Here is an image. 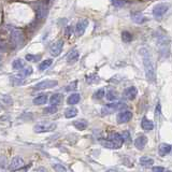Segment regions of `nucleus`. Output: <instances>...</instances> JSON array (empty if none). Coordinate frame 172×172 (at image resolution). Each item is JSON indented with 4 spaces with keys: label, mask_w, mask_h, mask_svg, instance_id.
<instances>
[{
    "label": "nucleus",
    "mask_w": 172,
    "mask_h": 172,
    "mask_svg": "<svg viewBox=\"0 0 172 172\" xmlns=\"http://www.w3.org/2000/svg\"><path fill=\"white\" fill-rule=\"evenodd\" d=\"M140 54L143 59V65H144V70H145V75L150 82L155 81V66L154 62L152 60V56H151L150 52L146 48H141Z\"/></svg>",
    "instance_id": "1"
},
{
    "label": "nucleus",
    "mask_w": 172,
    "mask_h": 172,
    "mask_svg": "<svg viewBox=\"0 0 172 172\" xmlns=\"http://www.w3.org/2000/svg\"><path fill=\"white\" fill-rule=\"evenodd\" d=\"M10 41L13 48H17L24 41V32L20 29H13L10 34Z\"/></svg>",
    "instance_id": "2"
},
{
    "label": "nucleus",
    "mask_w": 172,
    "mask_h": 172,
    "mask_svg": "<svg viewBox=\"0 0 172 172\" xmlns=\"http://www.w3.org/2000/svg\"><path fill=\"white\" fill-rule=\"evenodd\" d=\"M125 104L123 103V102H112V103H108L106 104V106L102 108L101 110V113L102 115H109L111 114V113L115 112V111H118L120 110V109H124L125 108Z\"/></svg>",
    "instance_id": "3"
},
{
    "label": "nucleus",
    "mask_w": 172,
    "mask_h": 172,
    "mask_svg": "<svg viewBox=\"0 0 172 172\" xmlns=\"http://www.w3.org/2000/svg\"><path fill=\"white\" fill-rule=\"evenodd\" d=\"M169 8H170L169 3H166V2H164V3H158L153 9V15L156 18L162 17L167 13V11L169 10Z\"/></svg>",
    "instance_id": "4"
},
{
    "label": "nucleus",
    "mask_w": 172,
    "mask_h": 172,
    "mask_svg": "<svg viewBox=\"0 0 172 172\" xmlns=\"http://www.w3.org/2000/svg\"><path fill=\"white\" fill-rule=\"evenodd\" d=\"M57 81L55 80H44L42 82L38 83V84L34 85V90H43V89H48V88H53L55 86H57Z\"/></svg>",
    "instance_id": "5"
},
{
    "label": "nucleus",
    "mask_w": 172,
    "mask_h": 172,
    "mask_svg": "<svg viewBox=\"0 0 172 172\" xmlns=\"http://www.w3.org/2000/svg\"><path fill=\"white\" fill-rule=\"evenodd\" d=\"M48 13V8L46 7V3L44 2H41V3H38L36 8V15L38 20H41V18H45L46 15Z\"/></svg>",
    "instance_id": "6"
},
{
    "label": "nucleus",
    "mask_w": 172,
    "mask_h": 172,
    "mask_svg": "<svg viewBox=\"0 0 172 172\" xmlns=\"http://www.w3.org/2000/svg\"><path fill=\"white\" fill-rule=\"evenodd\" d=\"M132 118V112L129 110H125V111H120V113L117 114V123L118 124H124V123L129 122L130 120Z\"/></svg>",
    "instance_id": "7"
},
{
    "label": "nucleus",
    "mask_w": 172,
    "mask_h": 172,
    "mask_svg": "<svg viewBox=\"0 0 172 172\" xmlns=\"http://www.w3.org/2000/svg\"><path fill=\"white\" fill-rule=\"evenodd\" d=\"M24 165H25L24 160H23L20 157L16 156V157L13 158L12 160H11V162H10V166H9V170H10V171H15V170H18V169L23 168V167H24Z\"/></svg>",
    "instance_id": "8"
},
{
    "label": "nucleus",
    "mask_w": 172,
    "mask_h": 172,
    "mask_svg": "<svg viewBox=\"0 0 172 172\" xmlns=\"http://www.w3.org/2000/svg\"><path fill=\"white\" fill-rule=\"evenodd\" d=\"M34 131H36L37 134L53 131L54 129H56V124L53 123V124H46V125H37V126H34Z\"/></svg>",
    "instance_id": "9"
},
{
    "label": "nucleus",
    "mask_w": 172,
    "mask_h": 172,
    "mask_svg": "<svg viewBox=\"0 0 172 172\" xmlns=\"http://www.w3.org/2000/svg\"><path fill=\"white\" fill-rule=\"evenodd\" d=\"M123 95H124L125 98L128 99V100H134L137 97V95H138V89H137L136 86H129V87H127L126 89L124 90Z\"/></svg>",
    "instance_id": "10"
},
{
    "label": "nucleus",
    "mask_w": 172,
    "mask_h": 172,
    "mask_svg": "<svg viewBox=\"0 0 172 172\" xmlns=\"http://www.w3.org/2000/svg\"><path fill=\"white\" fill-rule=\"evenodd\" d=\"M109 140L112 141V142L117 146V148L122 147L123 143L125 142L124 139H123V136L120 134H117V132H112V134L109 136Z\"/></svg>",
    "instance_id": "11"
},
{
    "label": "nucleus",
    "mask_w": 172,
    "mask_h": 172,
    "mask_svg": "<svg viewBox=\"0 0 172 172\" xmlns=\"http://www.w3.org/2000/svg\"><path fill=\"white\" fill-rule=\"evenodd\" d=\"M62 48H64V41L62 40H57L56 42L52 45V48H51V55L52 56H58V55L60 54V52L62 51Z\"/></svg>",
    "instance_id": "12"
},
{
    "label": "nucleus",
    "mask_w": 172,
    "mask_h": 172,
    "mask_svg": "<svg viewBox=\"0 0 172 172\" xmlns=\"http://www.w3.org/2000/svg\"><path fill=\"white\" fill-rule=\"evenodd\" d=\"M87 25H88V20H80V22H79L78 24H76V26H75V34H76V36H79V37L83 36V34H84V31H85L86 27H87Z\"/></svg>",
    "instance_id": "13"
},
{
    "label": "nucleus",
    "mask_w": 172,
    "mask_h": 172,
    "mask_svg": "<svg viewBox=\"0 0 172 172\" xmlns=\"http://www.w3.org/2000/svg\"><path fill=\"white\" fill-rule=\"evenodd\" d=\"M147 142V138L145 136H139L138 138L134 140V146H136L138 150H143L144 146L146 145Z\"/></svg>",
    "instance_id": "14"
},
{
    "label": "nucleus",
    "mask_w": 172,
    "mask_h": 172,
    "mask_svg": "<svg viewBox=\"0 0 172 172\" xmlns=\"http://www.w3.org/2000/svg\"><path fill=\"white\" fill-rule=\"evenodd\" d=\"M131 20H132V22H134L136 24H142L144 20H145V17H144L141 12H132Z\"/></svg>",
    "instance_id": "15"
},
{
    "label": "nucleus",
    "mask_w": 172,
    "mask_h": 172,
    "mask_svg": "<svg viewBox=\"0 0 172 172\" xmlns=\"http://www.w3.org/2000/svg\"><path fill=\"white\" fill-rule=\"evenodd\" d=\"M73 126L75 127L78 130H85L86 128H87L88 126V123L86 122L85 120H74L73 122Z\"/></svg>",
    "instance_id": "16"
},
{
    "label": "nucleus",
    "mask_w": 172,
    "mask_h": 172,
    "mask_svg": "<svg viewBox=\"0 0 172 172\" xmlns=\"http://www.w3.org/2000/svg\"><path fill=\"white\" fill-rule=\"evenodd\" d=\"M62 99H64V96L61 94H54L52 95V97L50 98V102H51V106H56L59 103H61Z\"/></svg>",
    "instance_id": "17"
},
{
    "label": "nucleus",
    "mask_w": 172,
    "mask_h": 172,
    "mask_svg": "<svg viewBox=\"0 0 172 172\" xmlns=\"http://www.w3.org/2000/svg\"><path fill=\"white\" fill-rule=\"evenodd\" d=\"M81 100V96L80 94H76V93H74V94H71L70 96L68 97V99H67V103L70 104V106H74V104L79 103V101Z\"/></svg>",
    "instance_id": "18"
},
{
    "label": "nucleus",
    "mask_w": 172,
    "mask_h": 172,
    "mask_svg": "<svg viewBox=\"0 0 172 172\" xmlns=\"http://www.w3.org/2000/svg\"><path fill=\"white\" fill-rule=\"evenodd\" d=\"M79 57H80V54H79V52L76 50H72L70 53L68 54V56H67V61L70 62H75L76 60L79 59Z\"/></svg>",
    "instance_id": "19"
},
{
    "label": "nucleus",
    "mask_w": 172,
    "mask_h": 172,
    "mask_svg": "<svg viewBox=\"0 0 172 172\" xmlns=\"http://www.w3.org/2000/svg\"><path fill=\"white\" fill-rule=\"evenodd\" d=\"M46 101H48V95L42 94V95H39L38 97H36L32 102H34V104H36V106H41V104L46 103Z\"/></svg>",
    "instance_id": "20"
},
{
    "label": "nucleus",
    "mask_w": 172,
    "mask_h": 172,
    "mask_svg": "<svg viewBox=\"0 0 172 172\" xmlns=\"http://www.w3.org/2000/svg\"><path fill=\"white\" fill-rule=\"evenodd\" d=\"M169 153H171V145H169V144L167 143H161L159 145V154L161 155V156H165V155L169 154Z\"/></svg>",
    "instance_id": "21"
},
{
    "label": "nucleus",
    "mask_w": 172,
    "mask_h": 172,
    "mask_svg": "<svg viewBox=\"0 0 172 172\" xmlns=\"http://www.w3.org/2000/svg\"><path fill=\"white\" fill-rule=\"evenodd\" d=\"M141 127H142L144 130H152L154 128V124H153L152 120H150L148 118L143 117L142 122H141Z\"/></svg>",
    "instance_id": "22"
},
{
    "label": "nucleus",
    "mask_w": 172,
    "mask_h": 172,
    "mask_svg": "<svg viewBox=\"0 0 172 172\" xmlns=\"http://www.w3.org/2000/svg\"><path fill=\"white\" fill-rule=\"evenodd\" d=\"M12 67H13V69H15V70H22V69L25 68L24 60L20 59V58H17V59H15L14 61H13Z\"/></svg>",
    "instance_id": "23"
},
{
    "label": "nucleus",
    "mask_w": 172,
    "mask_h": 172,
    "mask_svg": "<svg viewBox=\"0 0 172 172\" xmlns=\"http://www.w3.org/2000/svg\"><path fill=\"white\" fill-rule=\"evenodd\" d=\"M140 164L142 165L143 167H151V166H153V164H154V160H153V158H151V157L143 156V157L140 158Z\"/></svg>",
    "instance_id": "24"
},
{
    "label": "nucleus",
    "mask_w": 172,
    "mask_h": 172,
    "mask_svg": "<svg viewBox=\"0 0 172 172\" xmlns=\"http://www.w3.org/2000/svg\"><path fill=\"white\" fill-rule=\"evenodd\" d=\"M11 83H12L13 86H20V85L24 84L25 80H24V78H23V76L15 75V76H13V78L11 79Z\"/></svg>",
    "instance_id": "25"
},
{
    "label": "nucleus",
    "mask_w": 172,
    "mask_h": 172,
    "mask_svg": "<svg viewBox=\"0 0 172 172\" xmlns=\"http://www.w3.org/2000/svg\"><path fill=\"white\" fill-rule=\"evenodd\" d=\"M78 109L75 108H68L65 110V116H66L67 118H72L74 117V116H76L78 114Z\"/></svg>",
    "instance_id": "26"
},
{
    "label": "nucleus",
    "mask_w": 172,
    "mask_h": 172,
    "mask_svg": "<svg viewBox=\"0 0 172 172\" xmlns=\"http://www.w3.org/2000/svg\"><path fill=\"white\" fill-rule=\"evenodd\" d=\"M1 102L7 106H12L13 103V99L10 95H1Z\"/></svg>",
    "instance_id": "27"
},
{
    "label": "nucleus",
    "mask_w": 172,
    "mask_h": 172,
    "mask_svg": "<svg viewBox=\"0 0 172 172\" xmlns=\"http://www.w3.org/2000/svg\"><path fill=\"white\" fill-rule=\"evenodd\" d=\"M117 97H118V94H117V92H115V90H113V89H110L108 93H106V99H108L109 101H114L117 99Z\"/></svg>",
    "instance_id": "28"
},
{
    "label": "nucleus",
    "mask_w": 172,
    "mask_h": 172,
    "mask_svg": "<svg viewBox=\"0 0 172 172\" xmlns=\"http://www.w3.org/2000/svg\"><path fill=\"white\" fill-rule=\"evenodd\" d=\"M52 62H53L52 59H45V60H43V61L41 62L40 65H39V69H40L41 71L45 70V69H48V67L52 65Z\"/></svg>",
    "instance_id": "29"
},
{
    "label": "nucleus",
    "mask_w": 172,
    "mask_h": 172,
    "mask_svg": "<svg viewBox=\"0 0 172 172\" xmlns=\"http://www.w3.org/2000/svg\"><path fill=\"white\" fill-rule=\"evenodd\" d=\"M100 143L104 146V147L113 148V150H116V148H117V146H116L115 144L112 142V141L109 140V139H108V140H101V141H100Z\"/></svg>",
    "instance_id": "30"
},
{
    "label": "nucleus",
    "mask_w": 172,
    "mask_h": 172,
    "mask_svg": "<svg viewBox=\"0 0 172 172\" xmlns=\"http://www.w3.org/2000/svg\"><path fill=\"white\" fill-rule=\"evenodd\" d=\"M106 95V92H104L103 88H100V89H98L96 93L94 94V96H93V98L96 99V100H100V99L103 98V96Z\"/></svg>",
    "instance_id": "31"
},
{
    "label": "nucleus",
    "mask_w": 172,
    "mask_h": 172,
    "mask_svg": "<svg viewBox=\"0 0 172 172\" xmlns=\"http://www.w3.org/2000/svg\"><path fill=\"white\" fill-rule=\"evenodd\" d=\"M122 40L126 43H129L132 40V34L128 31H123L122 32Z\"/></svg>",
    "instance_id": "32"
},
{
    "label": "nucleus",
    "mask_w": 172,
    "mask_h": 172,
    "mask_svg": "<svg viewBox=\"0 0 172 172\" xmlns=\"http://www.w3.org/2000/svg\"><path fill=\"white\" fill-rule=\"evenodd\" d=\"M31 73H32V68H31V67H25L24 69H22V70H20V75L23 76V78H26V76L30 75Z\"/></svg>",
    "instance_id": "33"
},
{
    "label": "nucleus",
    "mask_w": 172,
    "mask_h": 172,
    "mask_svg": "<svg viewBox=\"0 0 172 172\" xmlns=\"http://www.w3.org/2000/svg\"><path fill=\"white\" fill-rule=\"evenodd\" d=\"M57 110L58 109L56 106H48V108L44 109L43 112L46 113V114H54V113L57 112Z\"/></svg>",
    "instance_id": "34"
},
{
    "label": "nucleus",
    "mask_w": 172,
    "mask_h": 172,
    "mask_svg": "<svg viewBox=\"0 0 172 172\" xmlns=\"http://www.w3.org/2000/svg\"><path fill=\"white\" fill-rule=\"evenodd\" d=\"M53 168H54V170L56 172H67V169L60 164H54L53 165Z\"/></svg>",
    "instance_id": "35"
},
{
    "label": "nucleus",
    "mask_w": 172,
    "mask_h": 172,
    "mask_svg": "<svg viewBox=\"0 0 172 172\" xmlns=\"http://www.w3.org/2000/svg\"><path fill=\"white\" fill-rule=\"evenodd\" d=\"M39 59H40V55H26V60H28V61H37Z\"/></svg>",
    "instance_id": "36"
},
{
    "label": "nucleus",
    "mask_w": 172,
    "mask_h": 172,
    "mask_svg": "<svg viewBox=\"0 0 172 172\" xmlns=\"http://www.w3.org/2000/svg\"><path fill=\"white\" fill-rule=\"evenodd\" d=\"M86 81H87L89 84H92V83H95L98 81V76L95 75V74H93V75H88V76H86Z\"/></svg>",
    "instance_id": "37"
},
{
    "label": "nucleus",
    "mask_w": 172,
    "mask_h": 172,
    "mask_svg": "<svg viewBox=\"0 0 172 172\" xmlns=\"http://www.w3.org/2000/svg\"><path fill=\"white\" fill-rule=\"evenodd\" d=\"M122 136H123V139H124L125 142L130 143V141H131V138H130V134H129V131H123Z\"/></svg>",
    "instance_id": "38"
},
{
    "label": "nucleus",
    "mask_w": 172,
    "mask_h": 172,
    "mask_svg": "<svg viewBox=\"0 0 172 172\" xmlns=\"http://www.w3.org/2000/svg\"><path fill=\"white\" fill-rule=\"evenodd\" d=\"M76 85H78V81H73V82L70 83V84L67 86V87H66V90H67V92H71V90L75 89V88H76Z\"/></svg>",
    "instance_id": "39"
},
{
    "label": "nucleus",
    "mask_w": 172,
    "mask_h": 172,
    "mask_svg": "<svg viewBox=\"0 0 172 172\" xmlns=\"http://www.w3.org/2000/svg\"><path fill=\"white\" fill-rule=\"evenodd\" d=\"M112 3V6H114V7H116V8H122V7H124L125 4H126V2L125 1H112L111 2Z\"/></svg>",
    "instance_id": "40"
},
{
    "label": "nucleus",
    "mask_w": 172,
    "mask_h": 172,
    "mask_svg": "<svg viewBox=\"0 0 172 172\" xmlns=\"http://www.w3.org/2000/svg\"><path fill=\"white\" fill-rule=\"evenodd\" d=\"M153 172H165V169L162 168V167L156 166V167H154V168H153Z\"/></svg>",
    "instance_id": "41"
},
{
    "label": "nucleus",
    "mask_w": 172,
    "mask_h": 172,
    "mask_svg": "<svg viewBox=\"0 0 172 172\" xmlns=\"http://www.w3.org/2000/svg\"><path fill=\"white\" fill-rule=\"evenodd\" d=\"M155 113H156V115H157V116L160 114V104H159V103L157 104V106H156V110H155Z\"/></svg>",
    "instance_id": "42"
},
{
    "label": "nucleus",
    "mask_w": 172,
    "mask_h": 172,
    "mask_svg": "<svg viewBox=\"0 0 172 172\" xmlns=\"http://www.w3.org/2000/svg\"><path fill=\"white\" fill-rule=\"evenodd\" d=\"M71 27H68V28H67V31H66V36L67 37H70L71 36Z\"/></svg>",
    "instance_id": "43"
},
{
    "label": "nucleus",
    "mask_w": 172,
    "mask_h": 172,
    "mask_svg": "<svg viewBox=\"0 0 172 172\" xmlns=\"http://www.w3.org/2000/svg\"><path fill=\"white\" fill-rule=\"evenodd\" d=\"M106 172H118V171L116 170V169H109V170L106 171Z\"/></svg>",
    "instance_id": "44"
},
{
    "label": "nucleus",
    "mask_w": 172,
    "mask_h": 172,
    "mask_svg": "<svg viewBox=\"0 0 172 172\" xmlns=\"http://www.w3.org/2000/svg\"><path fill=\"white\" fill-rule=\"evenodd\" d=\"M171 155H172V146H171Z\"/></svg>",
    "instance_id": "45"
},
{
    "label": "nucleus",
    "mask_w": 172,
    "mask_h": 172,
    "mask_svg": "<svg viewBox=\"0 0 172 172\" xmlns=\"http://www.w3.org/2000/svg\"><path fill=\"white\" fill-rule=\"evenodd\" d=\"M165 172H171V171H169V170H167V171H165Z\"/></svg>",
    "instance_id": "46"
}]
</instances>
